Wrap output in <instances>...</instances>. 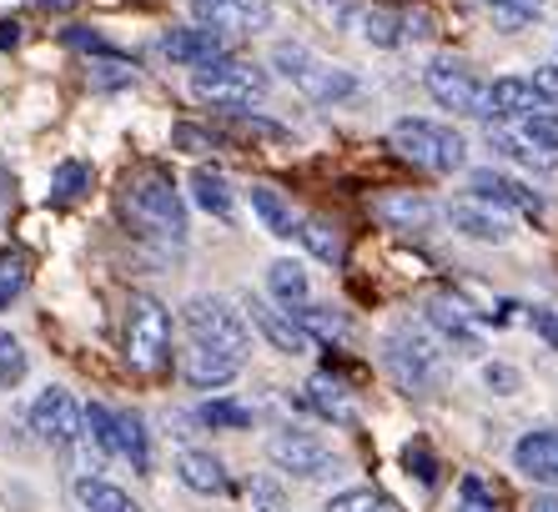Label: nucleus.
Returning a JSON list of instances; mask_svg holds the SVG:
<instances>
[{"mask_svg": "<svg viewBox=\"0 0 558 512\" xmlns=\"http://www.w3.org/2000/svg\"><path fill=\"white\" fill-rule=\"evenodd\" d=\"M0 382L5 387L26 382V352H21V342L11 332H0Z\"/></svg>", "mask_w": 558, "mask_h": 512, "instance_id": "nucleus-38", "label": "nucleus"}, {"mask_svg": "<svg viewBox=\"0 0 558 512\" xmlns=\"http://www.w3.org/2000/svg\"><path fill=\"white\" fill-rule=\"evenodd\" d=\"M468 192L483 196V202L504 206V211H519V217H544V196L533 192V186H523L519 176H508V171H494V167H478L473 176H468Z\"/></svg>", "mask_w": 558, "mask_h": 512, "instance_id": "nucleus-13", "label": "nucleus"}, {"mask_svg": "<svg viewBox=\"0 0 558 512\" xmlns=\"http://www.w3.org/2000/svg\"><path fill=\"white\" fill-rule=\"evenodd\" d=\"M267 458H272L282 473H292V477H323L327 467H332V448H327L323 437L298 432V427L267 437Z\"/></svg>", "mask_w": 558, "mask_h": 512, "instance_id": "nucleus-11", "label": "nucleus"}, {"mask_svg": "<svg viewBox=\"0 0 558 512\" xmlns=\"http://www.w3.org/2000/svg\"><path fill=\"white\" fill-rule=\"evenodd\" d=\"M182 327L192 342H211L247 357V312H236L227 296H192L182 307Z\"/></svg>", "mask_w": 558, "mask_h": 512, "instance_id": "nucleus-8", "label": "nucleus"}, {"mask_svg": "<svg viewBox=\"0 0 558 512\" xmlns=\"http://www.w3.org/2000/svg\"><path fill=\"white\" fill-rule=\"evenodd\" d=\"M252 211H257L262 227L272 231V236H282V242L298 236V217H292V206H287L272 186H252Z\"/></svg>", "mask_w": 558, "mask_h": 512, "instance_id": "nucleus-26", "label": "nucleus"}, {"mask_svg": "<svg viewBox=\"0 0 558 512\" xmlns=\"http://www.w3.org/2000/svg\"><path fill=\"white\" fill-rule=\"evenodd\" d=\"M161 56H171V61L186 65V71H202V65L227 56V36L211 26H177L161 36Z\"/></svg>", "mask_w": 558, "mask_h": 512, "instance_id": "nucleus-16", "label": "nucleus"}, {"mask_svg": "<svg viewBox=\"0 0 558 512\" xmlns=\"http://www.w3.org/2000/svg\"><path fill=\"white\" fill-rule=\"evenodd\" d=\"M272 65L302 90V96H307V101H317V106L342 101V96H352V90H357V76H352V71L317 61L302 40H277V46H272Z\"/></svg>", "mask_w": 558, "mask_h": 512, "instance_id": "nucleus-5", "label": "nucleus"}, {"mask_svg": "<svg viewBox=\"0 0 558 512\" xmlns=\"http://www.w3.org/2000/svg\"><path fill=\"white\" fill-rule=\"evenodd\" d=\"M267 71L252 61H236V56H221V61L192 71V96L207 106H221V111H242V106L262 101L267 96Z\"/></svg>", "mask_w": 558, "mask_h": 512, "instance_id": "nucleus-4", "label": "nucleus"}, {"mask_svg": "<svg viewBox=\"0 0 558 512\" xmlns=\"http://www.w3.org/2000/svg\"><path fill=\"white\" fill-rule=\"evenodd\" d=\"M388 142L403 161L433 171V176H453V171H463V161H468L463 136H458L453 126H442V121H428V115H403V121H392Z\"/></svg>", "mask_w": 558, "mask_h": 512, "instance_id": "nucleus-2", "label": "nucleus"}, {"mask_svg": "<svg viewBox=\"0 0 558 512\" xmlns=\"http://www.w3.org/2000/svg\"><path fill=\"white\" fill-rule=\"evenodd\" d=\"M544 5H548V0H488V11H494L498 26H508V31H523L529 21H538V15H544Z\"/></svg>", "mask_w": 558, "mask_h": 512, "instance_id": "nucleus-37", "label": "nucleus"}, {"mask_svg": "<svg viewBox=\"0 0 558 512\" xmlns=\"http://www.w3.org/2000/svg\"><path fill=\"white\" fill-rule=\"evenodd\" d=\"M287 312H292V317H298L317 342H348V332H352L348 317L332 312V307H312V302H302V307H287Z\"/></svg>", "mask_w": 558, "mask_h": 512, "instance_id": "nucleus-28", "label": "nucleus"}, {"mask_svg": "<svg viewBox=\"0 0 558 512\" xmlns=\"http://www.w3.org/2000/svg\"><path fill=\"white\" fill-rule=\"evenodd\" d=\"M242 312H247V321L257 327L262 337H267V346L272 352H287V357H307L312 346H317V337L302 327L292 312L282 307V302H262V296H247L242 302Z\"/></svg>", "mask_w": 558, "mask_h": 512, "instance_id": "nucleus-10", "label": "nucleus"}, {"mask_svg": "<svg viewBox=\"0 0 558 512\" xmlns=\"http://www.w3.org/2000/svg\"><path fill=\"white\" fill-rule=\"evenodd\" d=\"M76 498H81V508H86V512H142L136 502L126 498V492H121V487L101 483V477H81Z\"/></svg>", "mask_w": 558, "mask_h": 512, "instance_id": "nucleus-29", "label": "nucleus"}, {"mask_svg": "<svg viewBox=\"0 0 558 512\" xmlns=\"http://www.w3.org/2000/svg\"><path fill=\"white\" fill-rule=\"evenodd\" d=\"M403 462H408V467H413V473L423 477L428 487L438 483V462H433V452L423 448V442H408V448H403Z\"/></svg>", "mask_w": 558, "mask_h": 512, "instance_id": "nucleus-42", "label": "nucleus"}, {"mask_svg": "<svg viewBox=\"0 0 558 512\" xmlns=\"http://www.w3.org/2000/svg\"><path fill=\"white\" fill-rule=\"evenodd\" d=\"M121 342H126V367L142 371V377H156L171 362V312L151 292H131Z\"/></svg>", "mask_w": 558, "mask_h": 512, "instance_id": "nucleus-3", "label": "nucleus"}, {"mask_svg": "<svg viewBox=\"0 0 558 512\" xmlns=\"http://www.w3.org/2000/svg\"><path fill=\"white\" fill-rule=\"evenodd\" d=\"M383 362H388L392 382L403 387V392H433V387H438L442 352H438V342H428V337L413 332V327H398V332L388 337Z\"/></svg>", "mask_w": 558, "mask_h": 512, "instance_id": "nucleus-7", "label": "nucleus"}, {"mask_svg": "<svg viewBox=\"0 0 558 512\" xmlns=\"http://www.w3.org/2000/svg\"><path fill=\"white\" fill-rule=\"evenodd\" d=\"M15 40H21V26H15V21H5V26H0V46H15Z\"/></svg>", "mask_w": 558, "mask_h": 512, "instance_id": "nucleus-50", "label": "nucleus"}, {"mask_svg": "<svg viewBox=\"0 0 558 512\" xmlns=\"http://www.w3.org/2000/svg\"><path fill=\"white\" fill-rule=\"evenodd\" d=\"M377 217L388 221L392 231H423L428 227V202L413 192H388V196H377Z\"/></svg>", "mask_w": 558, "mask_h": 512, "instance_id": "nucleus-25", "label": "nucleus"}, {"mask_svg": "<svg viewBox=\"0 0 558 512\" xmlns=\"http://www.w3.org/2000/svg\"><path fill=\"white\" fill-rule=\"evenodd\" d=\"M423 86H428V96L442 106V111L483 115V121H494L488 86H483V81L473 76L463 61H453V56H438V61H428V71H423Z\"/></svg>", "mask_w": 558, "mask_h": 512, "instance_id": "nucleus-6", "label": "nucleus"}, {"mask_svg": "<svg viewBox=\"0 0 558 512\" xmlns=\"http://www.w3.org/2000/svg\"><path fill=\"white\" fill-rule=\"evenodd\" d=\"M423 317H428V327L438 332V342L458 346V352H483V337L478 327H473V312L458 302V296H433L428 307H423Z\"/></svg>", "mask_w": 558, "mask_h": 512, "instance_id": "nucleus-17", "label": "nucleus"}, {"mask_svg": "<svg viewBox=\"0 0 558 512\" xmlns=\"http://www.w3.org/2000/svg\"><path fill=\"white\" fill-rule=\"evenodd\" d=\"M121 211L131 217V227L151 236V242L167 246H186V206L177 181L167 176L161 167H142L131 171L126 186H121Z\"/></svg>", "mask_w": 558, "mask_h": 512, "instance_id": "nucleus-1", "label": "nucleus"}, {"mask_svg": "<svg viewBox=\"0 0 558 512\" xmlns=\"http://www.w3.org/2000/svg\"><path fill=\"white\" fill-rule=\"evenodd\" d=\"M81 192H92V167L86 161H61L51 176V196L56 202H76Z\"/></svg>", "mask_w": 558, "mask_h": 512, "instance_id": "nucleus-35", "label": "nucleus"}, {"mask_svg": "<svg viewBox=\"0 0 558 512\" xmlns=\"http://www.w3.org/2000/svg\"><path fill=\"white\" fill-rule=\"evenodd\" d=\"M86 437L96 442V452L121 458V417L111 407H101V402H92V407H86Z\"/></svg>", "mask_w": 558, "mask_h": 512, "instance_id": "nucleus-31", "label": "nucleus"}, {"mask_svg": "<svg viewBox=\"0 0 558 512\" xmlns=\"http://www.w3.org/2000/svg\"><path fill=\"white\" fill-rule=\"evenodd\" d=\"M298 242L307 246L317 261H342V236H338V227H327L323 217H302L298 221Z\"/></svg>", "mask_w": 558, "mask_h": 512, "instance_id": "nucleus-30", "label": "nucleus"}, {"mask_svg": "<svg viewBox=\"0 0 558 512\" xmlns=\"http://www.w3.org/2000/svg\"><path fill=\"white\" fill-rule=\"evenodd\" d=\"M192 192H196V206H202V211H211L217 221H232L236 196H232V181L221 176V171L196 167L192 171Z\"/></svg>", "mask_w": 558, "mask_h": 512, "instance_id": "nucleus-24", "label": "nucleus"}, {"mask_svg": "<svg viewBox=\"0 0 558 512\" xmlns=\"http://www.w3.org/2000/svg\"><path fill=\"white\" fill-rule=\"evenodd\" d=\"M327 512H398L377 487H348V492H338V498L327 502Z\"/></svg>", "mask_w": 558, "mask_h": 512, "instance_id": "nucleus-36", "label": "nucleus"}, {"mask_svg": "<svg viewBox=\"0 0 558 512\" xmlns=\"http://www.w3.org/2000/svg\"><path fill=\"white\" fill-rule=\"evenodd\" d=\"M26 282H31V256L21 246H5L0 252V307L26 292Z\"/></svg>", "mask_w": 558, "mask_h": 512, "instance_id": "nucleus-34", "label": "nucleus"}, {"mask_svg": "<svg viewBox=\"0 0 558 512\" xmlns=\"http://www.w3.org/2000/svg\"><path fill=\"white\" fill-rule=\"evenodd\" d=\"M448 221H453V231H463L473 242H488V246H504L508 236H513V221H508L504 206L483 202V196H473V192L448 206Z\"/></svg>", "mask_w": 558, "mask_h": 512, "instance_id": "nucleus-14", "label": "nucleus"}, {"mask_svg": "<svg viewBox=\"0 0 558 512\" xmlns=\"http://www.w3.org/2000/svg\"><path fill=\"white\" fill-rule=\"evenodd\" d=\"M513 467H519L529 483H538V487H558V427L519 437V448H513Z\"/></svg>", "mask_w": 558, "mask_h": 512, "instance_id": "nucleus-18", "label": "nucleus"}, {"mask_svg": "<svg viewBox=\"0 0 558 512\" xmlns=\"http://www.w3.org/2000/svg\"><path fill=\"white\" fill-rule=\"evenodd\" d=\"M121 417V458L136 467V473H151V442H146V423L136 412H117Z\"/></svg>", "mask_w": 558, "mask_h": 512, "instance_id": "nucleus-33", "label": "nucleus"}, {"mask_svg": "<svg viewBox=\"0 0 558 512\" xmlns=\"http://www.w3.org/2000/svg\"><path fill=\"white\" fill-rule=\"evenodd\" d=\"M257 498H262V512H282V498H277V492H272L267 483L257 487Z\"/></svg>", "mask_w": 558, "mask_h": 512, "instance_id": "nucleus-48", "label": "nucleus"}, {"mask_svg": "<svg viewBox=\"0 0 558 512\" xmlns=\"http://www.w3.org/2000/svg\"><path fill=\"white\" fill-rule=\"evenodd\" d=\"M196 21L221 36H257V31H272V5L267 0H192Z\"/></svg>", "mask_w": 558, "mask_h": 512, "instance_id": "nucleus-12", "label": "nucleus"}, {"mask_svg": "<svg viewBox=\"0 0 558 512\" xmlns=\"http://www.w3.org/2000/svg\"><path fill=\"white\" fill-rule=\"evenodd\" d=\"M403 36L408 40H428L433 36V15L428 11H408L403 15Z\"/></svg>", "mask_w": 558, "mask_h": 512, "instance_id": "nucleus-46", "label": "nucleus"}, {"mask_svg": "<svg viewBox=\"0 0 558 512\" xmlns=\"http://www.w3.org/2000/svg\"><path fill=\"white\" fill-rule=\"evenodd\" d=\"M508 126H513V136H519L523 146H533L538 156L558 161V106L529 111V115H519V121H508Z\"/></svg>", "mask_w": 558, "mask_h": 512, "instance_id": "nucleus-23", "label": "nucleus"}, {"mask_svg": "<svg viewBox=\"0 0 558 512\" xmlns=\"http://www.w3.org/2000/svg\"><path fill=\"white\" fill-rule=\"evenodd\" d=\"M31 432L46 442V448H76L86 442V407H81L65 387H46L36 402H31Z\"/></svg>", "mask_w": 558, "mask_h": 512, "instance_id": "nucleus-9", "label": "nucleus"}, {"mask_svg": "<svg viewBox=\"0 0 558 512\" xmlns=\"http://www.w3.org/2000/svg\"><path fill=\"white\" fill-rule=\"evenodd\" d=\"M267 287H272V296L282 302V307H302V302L312 296L307 271H302L298 261H272V267H267Z\"/></svg>", "mask_w": 558, "mask_h": 512, "instance_id": "nucleus-27", "label": "nucleus"}, {"mask_svg": "<svg viewBox=\"0 0 558 512\" xmlns=\"http://www.w3.org/2000/svg\"><path fill=\"white\" fill-rule=\"evenodd\" d=\"M227 121H232V131H242V136H267V142H287V126H277V121H262V115L227 111Z\"/></svg>", "mask_w": 558, "mask_h": 512, "instance_id": "nucleus-40", "label": "nucleus"}, {"mask_svg": "<svg viewBox=\"0 0 558 512\" xmlns=\"http://www.w3.org/2000/svg\"><path fill=\"white\" fill-rule=\"evenodd\" d=\"M533 86H538V96H544L548 106H558V65H538V71H533Z\"/></svg>", "mask_w": 558, "mask_h": 512, "instance_id": "nucleus-45", "label": "nucleus"}, {"mask_svg": "<svg viewBox=\"0 0 558 512\" xmlns=\"http://www.w3.org/2000/svg\"><path fill=\"white\" fill-rule=\"evenodd\" d=\"M177 477H182L192 492H202V498H221V492H232L227 467H221L211 452H196V448H186L182 458H177Z\"/></svg>", "mask_w": 558, "mask_h": 512, "instance_id": "nucleus-20", "label": "nucleus"}, {"mask_svg": "<svg viewBox=\"0 0 558 512\" xmlns=\"http://www.w3.org/2000/svg\"><path fill=\"white\" fill-rule=\"evenodd\" d=\"M483 382L494 387L498 398H513V392H519V371L504 367V362H488V367H483Z\"/></svg>", "mask_w": 558, "mask_h": 512, "instance_id": "nucleus-43", "label": "nucleus"}, {"mask_svg": "<svg viewBox=\"0 0 558 512\" xmlns=\"http://www.w3.org/2000/svg\"><path fill=\"white\" fill-rule=\"evenodd\" d=\"M196 417H202L211 432H247V427H252V407H242V402H232V398L202 402V412H196Z\"/></svg>", "mask_w": 558, "mask_h": 512, "instance_id": "nucleus-32", "label": "nucleus"}, {"mask_svg": "<svg viewBox=\"0 0 558 512\" xmlns=\"http://www.w3.org/2000/svg\"><path fill=\"white\" fill-rule=\"evenodd\" d=\"M352 26H357V36L367 40V46H377V51H392V46H403V11H392V5H357L352 11Z\"/></svg>", "mask_w": 558, "mask_h": 512, "instance_id": "nucleus-19", "label": "nucleus"}, {"mask_svg": "<svg viewBox=\"0 0 558 512\" xmlns=\"http://www.w3.org/2000/svg\"><path fill=\"white\" fill-rule=\"evenodd\" d=\"M242 352H227V346L211 342H192L182 352V377L196 387V392H211V387H227L232 377H242Z\"/></svg>", "mask_w": 558, "mask_h": 512, "instance_id": "nucleus-15", "label": "nucleus"}, {"mask_svg": "<svg viewBox=\"0 0 558 512\" xmlns=\"http://www.w3.org/2000/svg\"><path fill=\"white\" fill-rule=\"evenodd\" d=\"M529 321H533V332L544 337V342H554V346H558V312H554V307H533V312H529Z\"/></svg>", "mask_w": 558, "mask_h": 512, "instance_id": "nucleus-44", "label": "nucleus"}, {"mask_svg": "<svg viewBox=\"0 0 558 512\" xmlns=\"http://www.w3.org/2000/svg\"><path fill=\"white\" fill-rule=\"evenodd\" d=\"M36 5H40V11H76L81 0H36Z\"/></svg>", "mask_w": 558, "mask_h": 512, "instance_id": "nucleus-49", "label": "nucleus"}, {"mask_svg": "<svg viewBox=\"0 0 558 512\" xmlns=\"http://www.w3.org/2000/svg\"><path fill=\"white\" fill-rule=\"evenodd\" d=\"M458 512H498V502L483 477H463V483H458Z\"/></svg>", "mask_w": 558, "mask_h": 512, "instance_id": "nucleus-39", "label": "nucleus"}, {"mask_svg": "<svg viewBox=\"0 0 558 512\" xmlns=\"http://www.w3.org/2000/svg\"><path fill=\"white\" fill-rule=\"evenodd\" d=\"M307 407L317 412L323 423L357 427V407H352V398L342 392V382H332V377H312L307 382Z\"/></svg>", "mask_w": 558, "mask_h": 512, "instance_id": "nucleus-22", "label": "nucleus"}, {"mask_svg": "<svg viewBox=\"0 0 558 512\" xmlns=\"http://www.w3.org/2000/svg\"><path fill=\"white\" fill-rule=\"evenodd\" d=\"M61 40L65 46H76V51H92V56H117V46H111L106 36H96L92 26H65Z\"/></svg>", "mask_w": 558, "mask_h": 512, "instance_id": "nucleus-41", "label": "nucleus"}, {"mask_svg": "<svg viewBox=\"0 0 558 512\" xmlns=\"http://www.w3.org/2000/svg\"><path fill=\"white\" fill-rule=\"evenodd\" d=\"M529 512H558V492H533Z\"/></svg>", "mask_w": 558, "mask_h": 512, "instance_id": "nucleus-47", "label": "nucleus"}, {"mask_svg": "<svg viewBox=\"0 0 558 512\" xmlns=\"http://www.w3.org/2000/svg\"><path fill=\"white\" fill-rule=\"evenodd\" d=\"M488 101H494V115H504V121H519V115L529 111H544V96H538V86H533V76H498L494 86H488Z\"/></svg>", "mask_w": 558, "mask_h": 512, "instance_id": "nucleus-21", "label": "nucleus"}, {"mask_svg": "<svg viewBox=\"0 0 558 512\" xmlns=\"http://www.w3.org/2000/svg\"><path fill=\"white\" fill-rule=\"evenodd\" d=\"M0 186H5V176H0ZM0 196H5V192H0Z\"/></svg>", "mask_w": 558, "mask_h": 512, "instance_id": "nucleus-51", "label": "nucleus"}]
</instances>
